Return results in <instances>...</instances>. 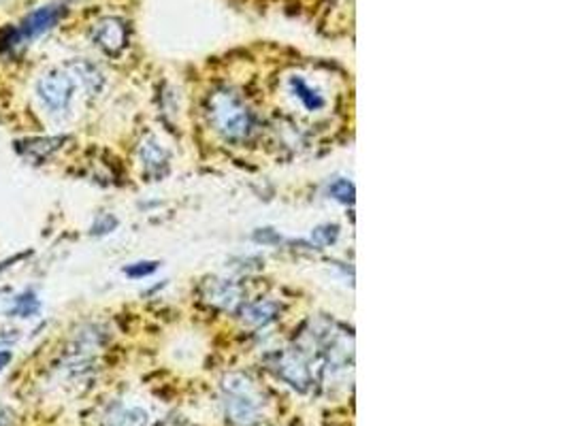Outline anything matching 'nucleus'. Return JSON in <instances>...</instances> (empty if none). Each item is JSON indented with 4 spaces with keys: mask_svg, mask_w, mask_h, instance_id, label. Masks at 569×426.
I'll list each match as a JSON object with an SVG mask.
<instances>
[{
    "mask_svg": "<svg viewBox=\"0 0 569 426\" xmlns=\"http://www.w3.org/2000/svg\"><path fill=\"white\" fill-rule=\"evenodd\" d=\"M209 119L226 139H243L252 128V115L237 94L220 90L209 98Z\"/></svg>",
    "mask_w": 569,
    "mask_h": 426,
    "instance_id": "nucleus-1",
    "label": "nucleus"
},
{
    "mask_svg": "<svg viewBox=\"0 0 569 426\" xmlns=\"http://www.w3.org/2000/svg\"><path fill=\"white\" fill-rule=\"evenodd\" d=\"M75 90H77V83L64 66L47 71L34 83L36 98L50 115H64L71 109Z\"/></svg>",
    "mask_w": 569,
    "mask_h": 426,
    "instance_id": "nucleus-2",
    "label": "nucleus"
},
{
    "mask_svg": "<svg viewBox=\"0 0 569 426\" xmlns=\"http://www.w3.org/2000/svg\"><path fill=\"white\" fill-rule=\"evenodd\" d=\"M64 7L54 3V5H45V7H38L34 9L32 13H28L17 32H20V41L26 43V41H32V38H38L43 36L45 32H50L52 28H56L60 24V20L64 17Z\"/></svg>",
    "mask_w": 569,
    "mask_h": 426,
    "instance_id": "nucleus-3",
    "label": "nucleus"
},
{
    "mask_svg": "<svg viewBox=\"0 0 569 426\" xmlns=\"http://www.w3.org/2000/svg\"><path fill=\"white\" fill-rule=\"evenodd\" d=\"M92 38L96 45L109 54V56H117L121 50L126 47V41H128V28L126 24L117 20V17H105L101 20L94 30H92Z\"/></svg>",
    "mask_w": 569,
    "mask_h": 426,
    "instance_id": "nucleus-4",
    "label": "nucleus"
},
{
    "mask_svg": "<svg viewBox=\"0 0 569 426\" xmlns=\"http://www.w3.org/2000/svg\"><path fill=\"white\" fill-rule=\"evenodd\" d=\"M226 390L230 392L228 401H226V409L230 413L232 420L246 424V422H252L254 416H256V401L250 392V386L248 381H241V383H228L226 381Z\"/></svg>",
    "mask_w": 569,
    "mask_h": 426,
    "instance_id": "nucleus-5",
    "label": "nucleus"
},
{
    "mask_svg": "<svg viewBox=\"0 0 569 426\" xmlns=\"http://www.w3.org/2000/svg\"><path fill=\"white\" fill-rule=\"evenodd\" d=\"M64 68L75 79V83L81 85V88H84L90 96H96L105 88V75H103V71L94 62L86 60V58L68 60L64 64Z\"/></svg>",
    "mask_w": 569,
    "mask_h": 426,
    "instance_id": "nucleus-6",
    "label": "nucleus"
},
{
    "mask_svg": "<svg viewBox=\"0 0 569 426\" xmlns=\"http://www.w3.org/2000/svg\"><path fill=\"white\" fill-rule=\"evenodd\" d=\"M66 137H38V139H24L15 141V152L22 154L28 160H45L50 154H54L60 143H64Z\"/></svg>",
    "mask_w": 569,
    "mask_h": 426,
    "instance_id": "nucleus-7",
    "label": "nucleus"
},
{
    "mask_svg": "<svg viewBox=\"0 0 569 426\" xmlns=\"http://www.w3.org/2000/svg\"><path fill=\"white\" fill-rule=\"evenodd\" d=\"M279 375L290 381L293 386H299V388H305L307 381H309V371L305 367V362L299 358V356H293V354H283L279 358Z\"/></svg>",
    "mask_w": 569,
    "mask_h": 426,
    "instance_id": "nucleus-8",
    "label": "nucleus"
},
{
    "mask_svg": "<svg viewBox=\"0 0 569 426\" xmlns=\"http://www.w3.org/2000/svg\"><path fill=\"white\" fill-rule=\"evenodd\" d=\"M141 160H143V166L147 173H162V170L167 168V162H169V156L167 152L162 149L156 141H145L141 145Z\"/></svg>",
    "mask_w": 569,
    "mask_h": 426,
    "instance_id": "nucleus-9",
    "label": "nucleus"
},
{
    "mask_svg": "<svg viewBox=\"0 0 569 426\" xmlns=\"http://www.w3.org/2000/svg\"><path fill=\"white\" fill-rule=\"evenodd\" d=\"M290 90L309 111H318V109L324 107V98L311 88V85L303 77H293L290 79Z\"/></svg>",
    "mask_w": 569,
    "mask_h": 426,
    "instance_id": "nucleus-10",
    "label": "nucleus"
},
{
    "mask_svg": "<svg viewBox=\"0 0 569 426\" xmlns=\"http://www.w3.org/2000/svg\"><path fill=\"white\" fill-rule=\"evenodd\" d=\"M40 311V303L34 292H24L13 298V305L9 309V316L13 318H34Z\"/></svg>",
    "mask_w": 569,
    "mask_h": 426,
    "instance_id": "nucleus-11",
    "label": "nucleus"
},
{
    "mask_svg": "<svg viewBox=\"0 0 569 426\" xmlns=\"http://www.w3.org/2000/svg\"><path fill=\"white\" fill-rule=\"evenodd\" d=\"M115 426H145L147 424V416L145 411L141 409H124V411H119L115 418H113Z\"/></svg>",
    "mask_w": 569,
    "mask_h": 426,
    "instance_id": "nucleus-12",
    "label": "nucleus"
},
{
    "mask_svg": "<svg viewBox=\"0 0 569 426\" xmlns=\"http://www.w3.org/2000/svg\"><path fill=\"white\" fill-rule=\"evenodd\" d=\"M275 309L269 305V303H260V305H256V307H252L250 311H248V320H252L254 324H267V322H271L275 316Z\"/></svg>",
    "mask_w": 569,
    "mask_h": 426,
    "instance_id": "nucleus-13",
    "label": "nucleus"
},
{
    "mask_svg": "<svg viewBox=\"0 0 569 426\" xmlns=\"http://www.w3.org/2000/svg\"><path fill=\"white\" fill-rule=\"evenodd\" d=\"M331 192H333V196H335L337 200H341V203H352V200H354V188H352V184H348L346 179L335 182V184L331 186Z\"/></svg>",
    "mask_w": 569,
    "mask_h": 426,
    "instance_id": "nucleus-14",
    "label": "nucleus"
},
{
    "mask_svg": "<svg viewBox=\"0 0 569 426\" xmlns=\"http://www.w3.org/2000/svg\"><path fill=\"white\" fill-rule=\"evenodd\" d=\"M156 267H158V263H135V265L126 267L124 273H126L128 277H145V275L154 273Z\"/></svg>",
    "mask_w": 569,
    "mask_h": 426,
    "instance_id": "nucleus-15",
    "label": "nucleus"
},
{
    "mask_svg": "<svg viewBox=\"0 0 569 426\" xmlns=\"http://www.w3.org/2000/svg\"><path fill=\"white\" fill-rule=\"evenodd\" d=\"M20 341V330H3L0 332V350H7Z\"/></svg>",
    "mask_w": 569,
    "mask_h": 426,
    "instance_id": "nucleus-16",
    "label": "nucleus"
},
{
    "mask_svg": "<svg viewBox=\"0 0 569 426\" xmlns=\"http://www.w3.org/2000/svg\"><path fill=\"white\" fill-rule=\"evenodd\" d=\"M103 220H105V224H103V222L98 220V222H96V224L92 226V233H94V235H98V233H101V228H105V230H103V235H105V233H111V230H113V228L117 226V220H115L113 216H105Z\"/></svg>",
    "mask_w": 569,
    "mask_h": 426,
    "instance_id": "nucleus-17",
    "label": "nucleus"
},
{
    "mask_svg": "<svg viewBox=\"0 0 569 426\" xmlns=\"http://www.w3.org/2000/svg\"><path fill=\"white\" fill-rule=\"evenodd\" d=\"M0 426H15V413L9 407H0Z\"/></svg>",
    "mask_w": 569,
    "mask_h": 426,
    "instance_id": "nucleus-18",
    "label": "nucleus"
},
{
    "mask_svg": "<svg viewBox=\"0 0 569 426\" xmlns=\"http://www.w3.org/2000/svg\"><path fill=\"white\" fill-rule=\"evenodd\" d=\"M13 360V352L11 350H0V371H5Z\"/></svg>",
    "mask_w": 569,
    "mask_h": 426,
    "instance_id": "nucleus-19",
    "label": "nucleus"
}]
</instances>
